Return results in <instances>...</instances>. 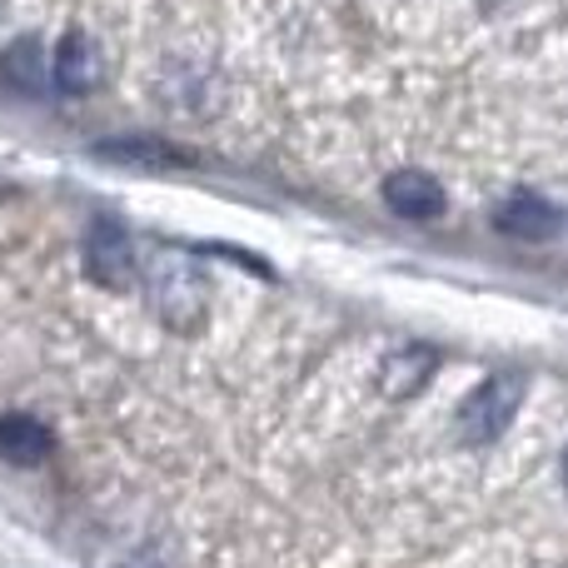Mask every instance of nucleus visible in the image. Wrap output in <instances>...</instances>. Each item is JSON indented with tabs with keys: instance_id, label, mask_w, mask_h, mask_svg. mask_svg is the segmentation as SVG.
Returning <instances> with one entry per match:
<instances>
[{
	"instance_id": "6e6552de",
	"label": "nucleus",
	"mask_w": 568,
	"mask_h": 568,
	"mask_svg": "<svg viewBox=\"0 0 568 568\" xmlns=\"http://www.w3.org/2000/svg\"><path fill=\"white\" fill-rule=\"evenodd\" d=\"M90 260H95V275L100 280H110V284H120L130 275V240L120 235L115 225H100L95 230V240H90Z\"/></svg>"
},
{
	"instance_id": "0eeeda50",
	"label": "nucleus",
	"mask_w": 568,
	"mask_h": 568,
	"mask_svg": "<svg viewBox=\"0 0 568 568\" xmlns=\"http://www.w3.org/2000/svg\"><path fill=\"white\" fill-rule=\"evenodd\" d=\"M434 374V349L429 344H404V349H389V359L379 364V389L389 399H409L429 384Z\"/></svg>"
},
{
	"instance_id": "1a4fd4ad",
	"label": "nucleus",
	"mask_w": 568,
	"mask_h": 568,
	"mask_svg": "<svg viewBox=\"0 0 568 568\" xmlns=\"http://www.w3.org/2000/svg\"><path fill=\"white\" fill-rule=\"evenodd\" d=\"M6 75L10 80H20L26 90H40L45 85V75H50V65L40 60V40H20L16 50H10V60H6Z\"/></svg>"
},
{
	"instance_id": "f03ea898",
	"label": "nucleus",
	"mask_w": 568,
	"mask_h": 568,
	"mask_svg": "<svg viewBox=\"0 0 568 568\" xmlns=\"http://www.w3.org/2000/svg\"><path fill=\"white\" fill-rule=\"evenodd\" d=\"M150 294H155L160 314H165L175 329H190V324L205 314V280H200V270H190L185 260H165V265H155V275H150Z\"/></svg>"
},
{
	"instance_id": "423d86ee",
	"label": "nucleus",
	"mask_w": 568,
	"mask_h": 568,
	"mask_svg": "<svg viewBox=\"0 0 568 568\" xmlns=\"http://www.w3.org/2000/svg\"><path fill=\"white\" fill-rule=\"evenodd\" d=\"M55 439L40 419L30 414H0V459L6 464H20V469H36V464L50 459Z\"/></svg>"
},
{
	"instance_id": "9d476101",
	"label": "nucleus",
	"mask_w": 568,
	"mask_h": 568,
	"mask_svg": "<svg viewBox=\"0 0 568 568\" xmlns=\"http://www.w3.org/2000/svg\"><path fill=\"white\" fill-rule=\"evenodd\" d=\"M564 489H568V449H564Z\"/></svg>"
},
{
	"instance_id": "7ed1b4c3",
	"label": "nucleus",
	"mask_w": 568,
	"mask_h": 568,
	"mask_svg": "<svg viewBox=\"0 0 568 568\" xmlns=\"http://www.w3.org/2000/svg\"><path fill=\"white\" fill-rule=\"evenodd\" d=\"M50 80H55L65 95H85L100 80V50L85 30H65V36H60L55 55H50Z\"/></svg>"
},
{
	"instance_id": "f257e3e1",
	"label": "nucleus",
	"mask_w": 568,
	"mask_h": 568,
	"mask_svg": "<svg viewBox=\"0 0 568 568\" xmlns=\"http://www.w3.org/2000/svg\"><path fill=\"white\" fill-rule=\"evenodd\" d=\"M519 404H524V384L514 379V374H494L489 384H479V389L464 399V409H459L464 444H494L514 424Z\"/></svg>"
},
{
	"instance_id": "20e7f679",
	"label": "nucleus",
	"mask_w": 568,
	"mask_h": 568,
	"mask_svg": "<svg viewBox=\"0 0 568 568\" xmlns=\"http://www.w3.org/2000/svg\"><path fill=\"white\" fill-rule=\"evenodd\" d=\"M494 225L514 240H549L559 230V205H549L544 195L534 190H514L509 200L494 205Z\"/></svg>"
},
{
	"instance_id": "39448f33",
	"label": "nucleus",
	"mask_w": 568,
	"mask_h": 568,
	"mask_svg": "<svg viewBox=\"0 0 568 568\" xmlns=\"http://www.w3.org/2000/svg\"><path fill=\"white\" fill-rule=\"evenodd\" d=\"M384 200H389V210L399 220H439L444 215V190L434 175H424V170H394L389 180H384Z\"/></svg>"
}]
</instances>
